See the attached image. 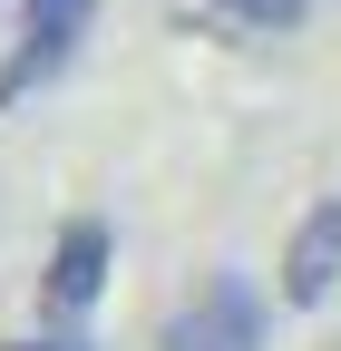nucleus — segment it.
<instances>
[{
	"label": "nucleus",
	"instance_id": "obj_1",
	"mask_svg": "<svg viewBox=\"0 0 341 351\" xmlns=\"http://www.w3.org/2000/svg\"><path fill=\"white\" fill-rule=\"evenodd\" d=\"M273 313H264V293H253L244 274H215V283H195L176 313H166L156 351H264Z\"/></svg>",
	"mask_w": 341,
	"mask_h": 351
},
{
	"label": "nucleus",
	"instance_id": "obj_6",
	"mask_svg": "<svg viewBox=\"0 0 341 351\" xmlns=\"http://www.w3.org/2000/svg\"><path fill=\"white\" fill-rule=\"evenodd\" d=\"M225 10H244V20H292V0H225Z\"/></svg>",
	"mask_w": 341,
	"mask_h": 351
},
{
	"label": "nucleus",
	"instance_id": "obj_4",
	"mask_svg": "<svg viewBox=\"0 0 341 351\" xmlns=\"http://www.w3.org/2000/svg\"><path fill=\"white\" fill-rule=\"evenodd\" d=\"M331 283H341V195H322L292 225V244H283V293L292 302H322Z\"/></svg>",
	"mask_w": 341,
	"mask_h": 351
},
{
	"label": "nucleus",
	"instance_id": "obj_3",
	"mask_svg": "<svg viewBox=\"0 0 341 351\" xmlns=\"http://www.w3.org/2000/svg\"><path fill=\"white\" fill-rule=\"evenodd\" d=\"M78 39H88V0H29L20 10V49L0 59V108H20L29 88H49L78 59Z\"/></svg>",
	"mask_w": 341,
	"mask_h": 351
},
{
	"label": "nucleus",
	"instance_id": "obj_5",
	"mask_svg": "<svg viewBox=\"0 0 341 351\" xmlns=\"http://www.w3.org/2000/svg\"><path fill=\"white\" fill-rule=\"evenodd\" d=\"M0 351H98L88 322H49V332H20V341H0Z\"/></svg>",
	"mask_w": 341,
	"mask_h": 351
},
{
	"label": "nucleus",
	"instance_id": "obj_2",
	"mask_svg": "<svg viewBox=\"0 0 341 351\" xmlns=\"http://www.w3.org/2000/svg\"><path fill=\"white\" fill-rule=\"evenodd\" d=\"M108 263H117L108 215H68L59 244H49V263H39V313H49V322H88L98 293H108Z\"/></svg>",
	"mask_w": 341,
	"mask_h": 351
}]
</instances>
